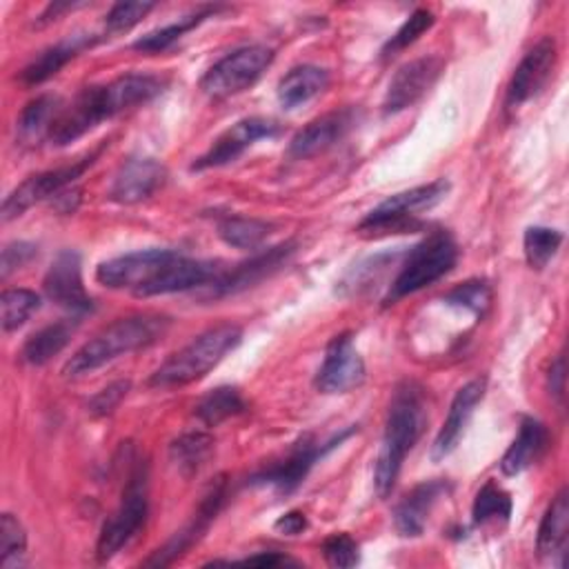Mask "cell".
<instances>
[{"mask_svg":"<svg viewBox=\"0 0 569 569\" xmlns=\"http://www.w3.org/2000/svg\"><path fill=\"white\" fill-rule=\"evenodd\" d=\"M218 9H220L218 4H213V7H202V9H198V11L189 13V16L178 18V22H171V24H167V27L153 29V31H149L147 36L138 38V40L133 42V49L140 51V53H160V51L169 49L173 42H178L187 31H191L193 27H198L204 18L213 16Z\"/></svg>","mask_w":569,"mask_h":569,"instance_id":"cell-31","label":"cell"},{"mask_svg":"<svg viewBox=\"0 0 569 569\" xmlns=\"http://www.w3.org/2000/svg\"><path fill=\"white\" fill-rule=\"evenodd\" d=\"M278 133H280V124L276 120H271V118H262V116L242 118L236 124H231L227 131H222L211 142V147L200 158H196L191 169L193 171H202V169L224 167V164L238 160L258 140L273 138Z\"/></svg>","mask_w":569,"mask_h":569,"instance_id":"cell-11","label":"cell"},{"mask_svg":"<svg viewBox=\"0 0 569 569\" xmlns=\"http://www.w3.org/2000/svg\"><path fill=\"white\" fill-rule=\"evenodd\" d=\"M358 124V111L353 107H345L338 111H329L307 127H302L289 142L291 158H311L318 156L333 144H338L347 133Z\"/></svg>","mask_w":569,"mask_h":569,"instance_id":"cell-19","label":"cell"},{"mask_svg":"<svg viewBox=\"0 0 569 569\" xmlns=\"http://www.w3.org/2000/svg\"><path fill=\"white\" fill-rule=\"evenodd\" d=\"M96 42L93 36H69L51 47H47L44 51H40L22 71H20V80L24 84H40L44 80H49L51 76H56L69 60H73L82 49L91 47Z\"/></svg>","mask_w":569,"mask_h":569,"instance_id":"cell-26","label":"cell"},{"mask_svg":"<svg viewBox=\"0 0 569 569\" xmlns=\"http://www.w3.org/2000/svg\"><path fill=\"white\" fill-rule=\"evenodd\" d=\"M40 309V296L31 289H4L0 296V313L2 329L16 331L20 329L36 311Z\"/></svg>","mask_w":569,"mask_h":569,"instance_id":"cell-35","label":"cell"},{"mask_svg":"<svg viewBox=\"0 0 569 569\" xmlns=\"http://www.w3.org/2000/svg\"><path fill=\"white\" fill-rule=\"evenodd\" d=\"M329 84V73L316 64H298L289 69L276 89L278 102L284 109H296L316 96H320Z\"/></svg>","mask_w":569,"mask_h":569,"instance_id":"cell-28","label":"cell"},{"mask_svg":"<svg viewBox=\"0 0 569 569\" xmlns=\"http://www.w3.org/2000/svg\"><path fill=\"white\" fill-rule=\"evenodd\" d=\"M433 13L429 9H416L405 22L402 27L385 42L382 47V58H391L396 53H400L402 49H407L409 44H413L425 31H429L433 27Z\"/></svg>","mask_w":569,"mask_h":569,"instance_id":"cell-39","label":"cell"},{"mask_svg":"<svg viewBox=\"0 0 569 569\" xmlns=\"http://www.w3.org/2000/svg\"><path fill=\"white\" fill-rule=\"evenodd\" d=\"M242 411H247V402L240 396V391L229 385L211 389L196 405V418L202 420L207 427H216Z\"/></svg>","mask_w":569,"mask_h":569,"instance_id":"cell-33","label":"cell"},{"mask_svg":"<svg viewBox=\"0 0 569 569\" xmlns=\"http://www.w3.org/2000/svg\"><path fill=\"white\" fill-rule=\"evenodd\" d=\"M442 302H447L449 307H460L473 316H482L489 309L491 302V289L485 280H467L462 284H458L456 289H451Z\"/></svg>","mask_w":569,"mask_h":569,"instance_id":"cell-40","label":"cell"},{"mask_svg":"<svg viewBox=\"0 0 569 569\" xmlns=\"http://www.w3.org/2000/svg\"><path fill=\"white\" fill-rule=\"evenodd\" d=\"M271 233V224L258 218L229 216L218 222V236L236 249H256Z\"/></svg>","mask_w":569,"mask_h":569,"instance_id":"cell-34","label":"cell"},{"mask_svg":"<svg viewBox=\"0 0 569 569\" xmlns=\"http://www.w3.org/2000/svg\"><path fill=\"white\" fill-rule=\"evenodd\" d=\"M562 244V233L549 227H527L522 238L525 258L531 269H545L547 262L558 253Z\"/></svg>","mask_w":569,"mask_h":569,"instance_id":"cell-36","label":"cell"},{"mask_svg":"<svg viewBox=\"0 0 569 569\" xmlns=\"http://www.w3.org/2000/svg\"><path fill=\"white\" fill-rule=\"evenodd\" d=\"M547 442H549L547 427L540 420H536L531 416H525L520 420L518 436L513 438V442L509 445V449L505 451V456L500 460L502 473L505 476H518L525 469H529L545 453Z\"/></svg>","mask_w":569,"mask_h":569,"instance_id":"cell-25","label":"cell"},{"mask_svg":"<svg viewBox=\"0 0 569 569\" xmlns=\"http://www.w3.org/2000/svg\"><path fill=\"white\" fill-rule=\"evenodd\" d=\"M169 325L171 320L158 313H136V316L118 318L116 322L98 331L91 340H87L64 362L62 373L67 378H80L124 353L147 349L167 333Z\"/></svg>","mask_w":569,"mask_h":569,"instance_id":"cell-3","label":"cell"},{"mask_svg":"<svg viewBox=\"0 0 569 569\" xmlns=\"http://www.w3.org/2000/svg\"><path fill=\"white\" fill-rule=\"evenodd\" d=\"M356 431H358V427L351 425V427L333 433L325 442H318L311 436H305V438H300L289 449V453L282 460H278V462L269 465L267 469L253 473L249 478V485H253V487H269V489H273L278 493H291V491H296L305 482V478L309 476V471L313 469V465L320 458H325L331 449L340 447Z\"/></svg>","mask_w":569,"mask_h":569,"instance_id":"cell-8","label":"cell"},{"mask_svg":"<svg viewBox=\"0 0 569 569\" xmlns=\"http://www.w3.org/2000/svg\"><path fill=\"white\" fill-rule=\"evenodd\" d=\"M213 438L204 431H189L176 438L169 447V458L182 476L198 473L213 453Z\"/></svg>","mask_w":569,"mask_h":569,"instance_id":"cell-30","label":"cell"},{"mask_svg":"<svg viewBox=\"0 0 569 569\" xmlns=\"http://www.w3.org/2000/svg\"><path fill=\"white\" fill-rule=\"evenodd\" d=\"M0 551H2V567L13 569L24 565V551H27V533L22 522L4 511L0 516Z\"/></svg>","mask_w":569,"mask_h":569,"instance_id":"cell-38","label":"cell"},{"mask_svg":"<svg viewBox=\"0 0 569 569\" xmlns=\"http://www.w3.org/2000/svg\"><path fill=\"white\" fill-rule=\"evenodd\" d=\"M167 182V169L156 158H129L113 176L109 198L120 204H138Z\"/></svg>","mask_w":569,"mask_h":569,"instance_id":"cell-20","label":"cell"},{"mask_svg":"<svg viewBox=\"0 0 569 569\" xmlns=\"http://www.w3.org/2000/svg\"><path fill=\"white\" fill-rule=\"evenodd\" d=\"M291 253H293V242H282V244L269 247V249L256 253L253 258H249L247 262L233 267L231 271H222V276L209 284L207 296L209 298H220V296L242 291V289L260 282L262 278H267L276 269H280Z\"/></svg>","mask_w":569,"mask_h":569,"instance_id":"cell-22","label":"cell"},{"mask_svg":"<svg viewBox=\"0 0 569 569\" xmlns=\"http://www.w3.org/2000/svg\"><path fill=\"white\" fill-rule=\"evenodd\" d=\"M100 149L91 151L89 156H84L82 160L67 164V167H58V169H49L36 176H29L24 182H20L2 202V220L9 222L18 216H22L29 207H33L36 202L42 200H53L58 193H62L64 189H69L98 158Z\"/></svg>","mask_w":569,"mask_h":569,"instance_id":"cell-10","label":"cell"},{"mask_svg":"<svg viewBox=\"0 0 569 569\" xmlns=\"http://www.w3.org/2000/svg\"><path fill=\"white\" fill-rule=\"evenodd\" d=\"M427 425L425 396L416 382H402L396 387L380 442V451L373 469V485L380 498L389 496L400 476L407 453L413 449Z\"/></svg>","mask_w":569,"mask_h":569,"instance_id":"cell-2","label":"cell"},{"mask_svg":"<svg viewBox=\"0 0 569 569\" xmlns=\"http://www.w3.org/2000/svg\"><path fill=\"white\" fill-rule=\"evenodd\" d=\"M162 87L164 82L149 73H127L107 84L87 87L69 107L62 109L49 140L56 147H64L89 133L100 122L153 100Z\"/></svg>","mask_w":569,"mask_h":569,"instance_id":"cell-1","label":"cell"},{"mask_svg":"<svg viewBox=\"0 0 569 569\" xmlns=\"http://www.w3.org/2000/svg\"><path fill=\"white\" fill-rule=\"evenodd\" d=\"M445 69V60L438 56H422L411 62H405L391 78L385 100L382 113L393 116L409 107H413L440 78Z\"/></svg>","mask_w":569,"mask_h":569,"instance_id":"cell-13","label":"cell"},{"mask_svg":"<svg viewBox=\"0 0 569 569\" xmlns=\"http://www.w3.org/2000/svg\"><path fill=\"white\" fill-rule=\"evenodd\" d=\"M393 260H396V253H376V256H369L362 262L353 264V269H349L342 276V280L338 282L340 293L353 296V293H360L362 289L371 287L382 276L385 267Z\"/></svg>","mask_w":569,"mask_h":569,"instance_id":"cell-37","label":"cell"},{"mask_svg":"<svg viewBox=\"0 0 569 569\" xmlns=\"http://www.w3.org/2000/svg\"><path fill=\"white\" fill-rule=\"evenodd\" d=\"M178 251L173 249H144L104 260L96 269V280L109 289H131L133 293L144 287Z\"/></svg>","mask_w":569,"mask_h":569,"instance_id":"cell-14","label":"cell"},{"mask_svg":"<svg viewBox=\"0 0 569 569\" xmlns=\"http://www.w3.org/2000/svg\"><path fill=\"white\" fill-rule=\"evenodd\" d=\"M242 340V329L231 322L216 325L182 349L171 353L149 378L151 387H182L204 378Z\"/></svg>","mask_w":569,"mask_h":569,"instance_id":"cell-4","label":"cell"},{"mask_svg":"<svg viewBox=\"0 0 569 569\" xmlns=\"http://www.w3.org/2000/svg\"><path fill=\"white\" fill-rule=\"evenodd\" d=\"M549 387H551V393L562 402L565 398V356L562 353L553 360L549 369Z\"/></svg>","mask_w":569,"mask_h":569,"instance_id":"cell-46","label":"cell"},{"mask_svg":"<svg viewBox=\"0 0 569 569\" xmlns=\"http://www.w3.org/2000/svg\"><path fill=\"white\" fill-rule=\"evenodd\" d=\"M511 518V496L498 482L487 480L471 505V520L476 527L507 525Z\"/></svg>","mask_w":569,"mask_h":569,"instance_id":"cell-32","label":"cell"},{"mask_svg":"<svg viewBox=\"0 0 569 569\" xmlns=\"http://www.w3.org/2000/svg\"><path fill=\"white\" fill-rule=\"evenodd\" d=\"M129 391V382L127 380H118V382H111L109 387H104L102 391H98L91 400H89V411L93 416H107L111 413L120 400L127 396Z\"/></svg>","mask_w":569,"mask_h":569,"instance_id":"cell-44","label":"cell"},{"mask_svg":"<svg viewBox=\"0 0 569 569\" xmlns=\"http://www.w3.org/2000/svg\"><path fill=\"white\" fill-rule=\"evenodd\" d=\"M76 7H82V2H51V4L40 13L38 24H49L51 20H58L60 13L71 11V9H76Z\"/></svg>","mask_w":569,"mask_h":569,"instance_id":"cell-48","label":"cell"},{"mask_svg":"<svg viewBox=\"0 0 569 569\" xmlns=\"http://www.w3.org/2000/svg\"><path fill=\"white\" fill-rule=\"evenodd\" d=\"M365 380V360L358 353L351 333L331 338L325 358L316 371V389L322 393H347Z\"/></svg>","mask_w":569,"mask_h":569,"instance_id":"cell-12","label":"cell"},{"mask_svg":"<svg viewBox=\"0 0 569 569\" xmlns=\"http://www.w3.org/2000/svg\"><path fill=\"white\" fill-rule=\"evenodd\" d=\"M456 260L458 247L447 231H436L427 236L420 244L409 249L407 260L402 262L396 280L391 282L385 302L391 305L409 293L433 284L456 267Z\"/></svg>","mask_w":569,"mask_h":569,"instance_id":"cell-5","label":"cell"},{"mask_svg":"<svg viewBox=\"0 0 569 569\" xmlns=\"http://www.w3.org/2000/svg\"><path fill=\"white\" fill-rule=\"evenodd\" d=\"M556 40L553 38H542L538 40L527 53L525 58L518 62L509 87H507V98L505 104L507 109H516L520 104H525L527 100L536 98L547 82L551 80V73L556 69Z\"/></svg>","mask_w":569,"mask_h":569,"instance_id":"cell-15","label":"cell"},{"mask_svg":"<svg viewBox=\"0 0 569 569\" xmlns=\"http://www.w3.org/2000/svg\"><path fill=\"white\" fill-rule=\"evenodd\" d=\"M156 7V2H116L109 13L104 16V27L109 33H120V31H129L131 27H136L151 9Z\"/></svg>","mask_w":569,"mask_h":569,"instance_id":"cell-42","label":"cell"},{"mask_svg":"<svg viewBox=\"0 0 569 569\" xmlns=\"http://www.w3.org/2000/svg\"><path fill=\"white\" fill-rule=\"evenodd\" d=\"M42 287L49 300L71 311L73 316H82L93 309V300L89 298L82 282V262L73 249H64L53 258Z\"/></svg>","mask_w":569,"mask_h":569,"instance_id":"cell-16","label":"cell"},{"mask_svg":"<svg viewBox=\"0 0 569 569\" xmlns=\"http://www.w3.org/2000/svg\"><path fill=\"white\" fill-rule=\"evenodd\" d=\"M247 565H258V567H280V565H291L293 560H289L287 556L278 553V551H260L256 556L244 558Z\"/></svg>","mask_w":569,"mask_h":569,"instance_id":"cell-47","label":"cell"},{"mask_svg":"<svg viewBox=\"0 0 569 569\" xmlns=\"http://www.w3.org/2000/svg\"><path fill=\"white\" fill-rule=\"evenodd\" d=\"M322 558L327 560V565L338 567V569H349L356 567L360 560V551H358V542L349 536V533H331L325 538L322 547Z\"/></svg>","mask_w":569,"mask_h":569,"instance_id":"cell-41","label":"cell"},{"mask_svg":"<svg viewBox=\"0 0 569 569\" xmlns=\"http://www.w3.org/2000/svg\"><path fill=\"white\" fill-rule=\"evenodd\" d=\"M36 256V244L18 240V242H9L2 249V262H0V276L9 278L16 269L24 267L31 258Z\"/></svg>","mask_w":569,"mask_h":569,"instance_id":"cell-43","label":"cell"},{"mask_svg":"<svg viewBox=\"0 0 569 569\" xmlns=\"http://www.w3.org/2000/svg\"><path fill=\"white\" fill-rule=\"evenodd\" d=\"M273 529L284 533V536H298L307 529V516L302 511H296V509L287 511L273 522Z\"/></svg>","mask_w":569,"mask_h":569,"instance_id":"cell-45","label":"cell"},{"mask_svg":"<svg viewBox=\"0 0 569 569\" xmlns=\"http://www.w3.org/2000/svg\"><path fill=\"white\" fill-rule=\"evenodd\" d=\"M222 267L213 260H193L182 253H176L144 287L136 291L140 298L149 296H164V293H178L189 291L196 287H209L213 280L222 276Z\"/></svg>","mask_w":569,"mask_h":569,"instance_id":"cell-17","label":"cell"},{"mask_svg":"<svg viewBox=\"0 0 569 569\" xmlns=\"http://www.w3.org/2000/svg\"><path fill=\"white\" fill-rule=\"evenodd\" d=\"M147 513H149L147 467L138 462L124 482L118 509L100 529L98 545H96L98 560L100 562L111 560L122 547H127L144 527Z\"/></svg>","mask_w":569,"mask_h":569,"instance_id":"cell-6","label":"cell"},{"mask_svg":"<svg viewBox=\"0 0 569 569\" xmlns=\"http://www.w3.org/2000/svg\"><path fill=\"white\" fill-rule=\"evenodd\" d=\"M271 62L273 51L264 44H247L233 49L204 71L200 78V89L213 100L238 96L253 87Z\"/></svg>","mask_w":569,"mask_h":569,"instance_id":"cell-7","label":"cell"},{"mask_svg":"<svg viewBox=\"0 0 569 569\" xmlns=\"http://www.w3.org/2000/svg\"><path fill=\"white\" fill-rule=\"evenodd\" d=\"M227 498V480L224 476L216 478L213 485L204 491L193 518L180 529L176 531V536L162 547L158 549L144 565H153V567H162V565H171L176 558H180L193 542H198L202 538V533L209 529V525L216 520L218 511L222 509Z\"/></svg>","mask_w":569,"mask_h":569,"instance_id":"cell-18","label":"cell"},{"mask_svg":"<svg viewBox=\"0 0 569 569\" xmlns=\"http://www.w3.org/2000/svg\"><path fill=\"white\" fill-rule=\"evenodd\" d=\"M78 327V316L76 318H64L53 325H47L31 333L22 347V360L27 365L40 367L49 362L53 356H58L71 340L73 331Z\"/></svg>","mask_w":569,"mask_h":569,"instance_id":"cell-29","label":"cell"},{"mask_svg":"<svg viewBox=\"0 0 569 569\" xmlns=\"http://www.w3.org/2000/svg\"><path fill=\"white\" fill-rule=\"evenodd\" d=\"M449 491L445 480H425L416 485L393 509V527L405 538H416L425 531L427 518L436 502Z\"/></svg>","mask_w":569,"mask_h":569,"instance_id":"cell-23","label":"cell"},{"mask_svg":"<svg viewBox=\"0 0 569 569\" xmlns=\"http://www.w3.org/2000/svg\"><path fill=\"white\" fill-rule=\"evenodd\" d=\"M62 109L64 107L60 98L51 93H42L29 100L16 120L18 140L22 144H38L42 138H49Z\"/></svg>","mask_w":569,"mask_h":569,"instance_id":"cell-27","label":"cell"},{"mask_svg":"<svg viewBox=\"0 0 569 569\" xmlns=\"http://www.w3.org/2000/svg\"><path fill=\"white\" fill-rule=\"evenodd\" d=\"M485 387H487L485 378H476L456 391V396L449 405L447 418H445L442 427L438 429L436 440L431 445V460H436V462L445 460L458 447V442L465 436V429L473 416V409L478 407V402L485 396Z\"/></svg>","mask_w":569,"mask_h":569,"instance_id":"cell-21","label":"cell"},{"mask_svg":"<svg viewBox=\"0 0 569 569\" xmlns=\"http://www.w3.org/2000/svg\"><path fill=\"white\" fill-rule=\"evenodd\" d=\"M567 540H569V493L567 489H560L549 502L540 520L536 547L542 558L556 565H565Z\"/></svg>","mask_w":569,"mask_h":569,"instance_id":"cell-24","label":"cell"},{"mask_svg":"<svg viewBox=\"0 0 569 569\" xmlns=\"http://www.w3.org/2000/svg\"><path fill=\"white\" fill-rule=\"evenodd\" d=\"M449 191L447 180H433L429 184H420L400 193L389 196L376 209H371L358 224L362 233H389L400 229H411L418 224L420 211L436 207Z\"/></svg>","mask_w":569,"mask_h":569,"instance_id":"cell-9","label":"cell"}]
</instances>
